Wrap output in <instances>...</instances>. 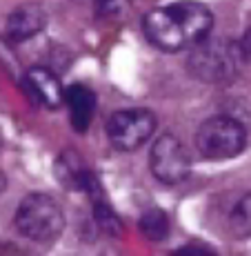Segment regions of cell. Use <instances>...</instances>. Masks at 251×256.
Segmentation results:
<instances>
[{"instance_id": "obj_12", "label": "cell", "mask_w": 251, "mask_h": 256, "mask_svg": "<svg viewBox=\"0 0 251 256\" xmlns=\"http://www.w3.org/2000/svg\"><path fill=\"white\" fill-rule=\"evenodd\" d=\"M229 230L236 238H249L251 236V192L245 194L236 203L229 214Z\"/></svg>"}, {"instance_id": "obj_4", "label": "cell", "mask_w": 251, "mask_h": 256, "mask_svg": "<svg viewBox=\"0 0 251 256\" xmlns=\"http://www.w3.org/2000/svg\"><path fill=\"white\" fill-rule=\"evenodd\" d=\"M189 49L191 54L187 58V67L196 78L203 82H227L234 78L240 58L234 42L207 36Z\"/></svg>"}, {"instance_id": "obj_3", "label": "cell", "mask_w": 251, "mask_h": 256, "mask_svg": "<svg viewBox=\"0 0 251 256\" xmlns=\"http://www.w3.org/2000/svg\"><path fill=\"white\" fill-rule=\"evenodd\" d=\"M247 147L245 125L234 116H211L196 132V150L207 160H227Z\"/></svg>"}, {"instance_id": "obj_17", "label": "cell", "mask_w": 251, "mask_h": 256, "mask_svg": "<svg viewBox=\"0 0 251 256\" xmlns=\"http://www.w3.org/2000/svg\"><path fill=\"white\" fill-rule=\"evenodd\" d=\"M4 187H7V178H4V172L0 170V192H2Z\"/></svg>"}, {"instance_id": "obj_13", "label": "cell", "mask_w": 251, "mask_h": 256, "mask_svg": "<svg viewBox=\"0 0 251 256\" xmlns=\"http://www.w3.org/2000/svg\"><path fill=\"white\" fill-rule=\"evenodd\" d=\"M93 216H96V223L100 225V230H105V232L114 234V236H120L122 232V223L120 218L116 216V212L107 205V200H102L100 196L98 198H93Z\"/></svg>"}, {"instance_id": "obj_5", "label": "cell", "mask_w": 251, "mask_h": 256, "mask_svg": "<svg viewBox=\"0 0 251 256\" xmlns=\"http://www.w3.org/2000/svg\"><path fill=\"white\" fill-rule=\"evenodd\" d=\"M156 122V114L145 107L120 110L107 122V136L118 152H134L154 136Z\"/></svg>"}, {"instance_id": "obj_8", "label": "cell", "mask_w": 251, "mask_h": 256, "mask_svg": "<svg viewBox=\"0 0 251 256\" xmlns=\"http://www.w3.org/2000/svg\"><path fill=\"white\" fill-rule=\"evenodd\" d=\"M56 174L60 178V183L69 187V190H78V192H87L91 198L102 196V187L98 183V178L93 176V172L82 163V156L78 152L69 150L65 154H60L56 163Z\"/></svg>"}, {"instance_id": "obj_11", "label": "cell", "mask_w": 251, "mask_h": 256, "mask_svg": "<svg viewBox=\"0 0 251 256\" xmlns=\"http://www.w3.org/2000/svg\"><path fill=\"white\" fill-rule=\"evenodd\" d=\"M138 230L149 240H165L169 236V216L162 210H147L138 220Z\"/></svg>"}, {"instance_id": "obj_14", "label": "cell", "mask_w": 251, "mask_h": 256, "mask_svg": "<svg viewBox=\"0 0 251 256\" xmlns=\"http://www.w3.org/2000/svg\"><path fill=\"white\" fill-rule=\"evenodd\" d=\"M100 18H120L129 9V0H93Z\"/></svg>"}, {"instance_id": "obj_7", "label": "cell", "mask_w": 251, "mask_h": 256, "mask_svg": "<svg viewBox=\"0 0 251 256\" xmlns=\"http://www.w3.org/2000/svg\"><path fill=\"white\" fill-rule=\"evenodd\" d=\"M24 92L45 110H58L65 102V85L47 67H31L22 78Z\"/></svg>"}, {"instance_id": "obj_9", "label": "cell", "mask_w": 251, "mask_h": 256, "mask_svg": "<svg viewBox=\"0 0 251 256\" xmlns=\"http://www.w3.org/2000/svg\"><path fill=\"white\" fill-rule=\"evenodd\" d=\"M47 24V14L40 4L24 2L16 7L7 18V38L13 42H24L38 36Z\"/></svg>"}, {"instance_id": "obj_1", "label": "cell", "mask_w": 251, "mask_h": 256, "mask_svg": "<svg viewBox=\"0 0 251 256\" xmlns=\"http://www.w3.org/2000/svg\"><path fill=\"white\" fill-rule=\"evenodd\" d=\"M214 14L198 0H180L167 7L151 9L142 18L145 38L160 52H180L209 36Z\"/></svg>"}, {"instance_id": "obj_10", "label": "cell", "mask_w": 251, "mask_h": 256, "mask_svg": "<svg viewBox=\"0 0 251 256\" xmlns=\"http://www.w3.org/2000/svg\"><path fill=\"white\" fill-rule=\"evenodd\" d=\"M65 105L69 107V122L78 134H85L91 127L96 114V94L87 85H69L65 87Z\"/></svg>"}, {"instance_id": "obj_6", "label": "cell", "mask_w": 251, "mask_h": 256, "mask_svg": "<svg viewBox=\"0 0 251 256\" xmlns=\"http://www.w3.org/2000/svg\"><path fill=\"white\" fill-rule=\"evenodd\" d=\"M149 167L156 180L165 185H178L189 176L191 156L183 140L174 134H162L156 138L149 152Z\"/></svg>"}, {"instance_id": "obj_2", "label": "cell", "mask_w": 251, "mask_h": 256, "mask_svg": "<svg viewBox=\"0 0 251 256\" xmlns=\"http://www.w3.org/2000/svg\"><path fill=\"white\" fill-rule=\"evenodd\" d=\"M16 228L33 243H51L65 230V214L51 196L29 194L16 210Z\"/></svg>"}, {"instance_id": "obj_15", "label": "cell", "mask_w": 251, "mask_h": 256, "mask_svg": "<svg viewBox=\"0 0 251 256\" xmlns=\"http://www.w3.org/2000/svg\"><path fill=\"white\" fill-rule=\"evenodd\" d=\"M171 256H216V252H214V250H209L207 245L189 243V245H183V248H178Z\"/></svg>"}, {"instance_id": "obj_16", "label": "cell", "mask_w": 251, "mask_h": 256, "mask_svg": "<svg viewBox=\"0 0 251 256\" xmlns=\"http://www.w3.org/2000/svg\"><path fill=\"white\" fill-rule=\"evenodd\" d=\"M236 49H238V56L249 58V60H251V27L243 34V38H240V42L236 45Z\"/></svg>"}]
</instances>
